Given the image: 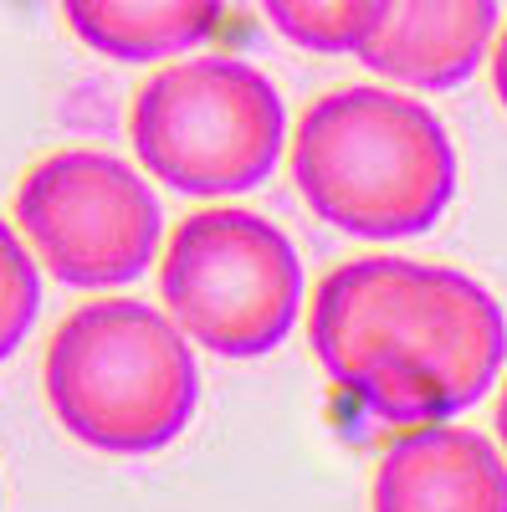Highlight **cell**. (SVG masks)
Masks as SVG:
<instances>
[{"instance_id":"1","label":"cell","mask_w":507,"mask_h":512,"mask_svg":"<svg viewBox=\"0 0 507 512\" xmlns=\"http://www.w3.org/2000/svg\"><path fill=\"white\" fill-rule=\"evenodd\" d=\"M308 338L338 390L400 431L472 410L507 359L497 297L467 272L410 256L333 267L313 292Z\"/></svg>"},{"instance_id":"2","label":"cell","mask_w":507,"mask_h":512,"mask_svg":"<svg viewBox=\"0 0 507 512\" xmlns=\"http://www.w3.org/2000/svg\"><path fill=\"white\" fill-rule=\"evenodd\" d=\"M292 180L313 216L364 241L431 231L456 195L446 123L410 93L338 88L292 134Z\"/></svg>"},{"instance_id":"3","label":"cell","mask_w":507,"mask_h":512,"mask_svg":"<svg viewBox=\"0 0 507 512\" xmlns=\"http://www.w3.org/2000/svg\"><path fill=\"white\" fill-rule=\"evenodd\" d=\"M47 405L62 431L103 456H154L185 436L200 364L185 328L139 297L82 303L47 344Z\"/></svg>"},{"instance_id":"4","label":"cell","mask_w":507,"mask_h":512,"mask_svg":"<svg viewBox=\"0 0 507 512\" xmlns=\"http://www.w3.org/2000/svg\"><path fill=\"white\" fill-rule=\"evenodd\" d=\"M129 139L139 164L180 195L257 190L287 144V108L262 67L241 57H190L149 77Z\"/></svg>"},{"instance_id":"5","label":"cell","mask_w":507,"mask_h":512,"mask_svg":"<svg viewBox=\"0 0 507 512\" xmlns=\"http://www.w3.org/2000/svg\"><path fill=\"white\" fill-rule=\"evenodd\" d=\"M159 297L190 344L221 359H262L298 323L303 262L287 231L257 210H195L164 241Z\"/></svg>"},{"instance_id":"6","label":"cell","mask_w":507,"mask_h":512,"mask_svg":"<svg viewBox=\"0 0 507 512\" xmlns=\"http://www.w3.org/2000/svg\"><path fill=\"white\" fill-rule=\"evenodd\" d=\"M16 226L67 287H123L159 256L164 216L149 180L103 149H57L16 190Z\"/></svg>"},{"instance_id":"7","label":"cell","mask_w":507,"mask_h":512,"mask_svg":"<svg viewBox=\"0 0 507 512\" xmlns=\"http://www.w3.org/2000/svg\"><path fill=\"white\" fill-rule=\"evenodd\" d=\"M374 512H507V451L472 425L405 431L374 466Z\"/></svg>"},{"instance_id":"8","label":"cell","mask_w":507,"mask_h":512,"mask_svg":"<svg viewBox=\"0 0 507 512\" xmlns=\"http://www.w3.org/2000/svg\"><path fill=\"white\" fill-rule=\"evenodd\" d=\"M492 31L497 0H395L359 62L410 93H451L492 52Z\"/></svg>"},{"instance_id":"9","label":"cell","mask_w":507,"mask_h":512,"mask_svg":"<svg viewBox=\"0 0 507 512\" xmlns=\"http://www.w3.org/2000/svg\"><path fill=\"white\" fill-rule=\"evenodd\" d=\"M72 36L108 62H164L221 31L226 0H62Z\"/></svg>"},{"instance_id":"10","label":"cell","mask_w":507,"mask_h":512,"mask_svg":"<svg viewBox=\"0 0 507 512\" xmlns=\"http://www.w3.org/2000/svg\"><path fill=\"white\" fill-rule=\"evenodd\" d=\"M262 11L277 36L292 47L338 57V52H364L369 41L385 31L395 0H262Z\"/></svg>"},{"instance_id":"11","label":"cell","mask_w":507,"mask_h":512,"mask_svg":"<svg viewBox=\"0 0 507 512\" xmlns=\"http://www.w3.org/2000/svg\"><path fill=\"white\" fill-rule=\"evenodd\" d=\"M36 303H41L36 251H26V241L0 221V364H6L21 349V338L31 333Z\"/></svg>"},{"instance_id":"12","label":"cell","mask_w":507,"mask_h":512,"mask_svg":"<svg viewBox=\"0 0 507 512\" xmlns=\"http://www.w3.org/2000/svg\"><path fill=\"white\" fill-rule=\"evenodd\" d=\"M492 88H497V103L507 108V26H502L497 47H492Z\"/></svg>"},{"instance_id":"13","label":"cell","mask_w":507,"mask_h":512,"mask_svg":"<svg viewBox=\"0 0 507 512\" xmlns=\"http://www.w3.org/2000/svg\"><path fill=\"white\" fill-rule=\"evenodd\" d=\"M497 441L507 451V379H502V395H497Z\"/></svg>"}]
</instances>
